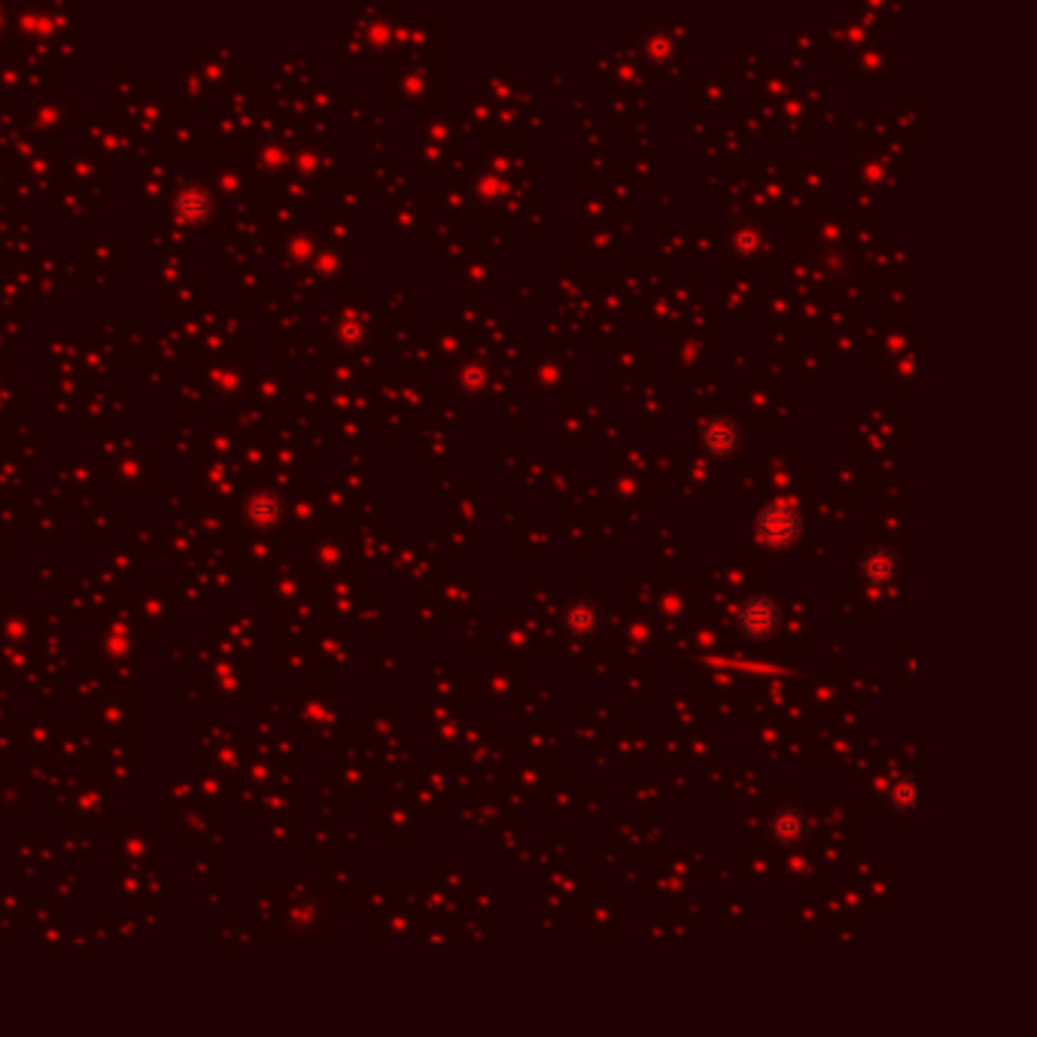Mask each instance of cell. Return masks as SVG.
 Segmentation results:
<instances>
[{"label": "cell", "instance_id": "7a4b0ae2", "mask_svg": "<svg viewBox=\"0 0 1037 1037\" xmlns=\"http://www.w3.org/2000/svg\"><path fill=\"white\" fill-rule=\"evenodd\" d=\"M779 606L770 597H752L739 609V630L752 639H764L770 633H776L779 627Z\"/></svg>", "mask_w": 1037, "mask_h": 1037}, {"label": "cell", "instance_id": "3957f363", "mask_svg": "<svg viewBox=\"0 0 1037 1037\" xmlns=\"http://www.w3.org/2000/svg\"><path fill=\"white\" fill-rule=\"evenodd\" d=\"M700 441H703V448H706L709 457L727 460V457L739 448V429H736L733 420L715 417V420H709V423L703 426V438H700Z\"/></svg>", "mask_w": 1037, "mask_h": 1037}, {"label": "cell", "instance_id": "277c9868", "mask_svg": "<svg viewBox=\"0 0 1037 1037\" xmlns=\"http://www.w3.org/2000/svg\"><path fill=\"white\" fill-rule=\"evenodd\" d=\"M283 517V505L274 493H253L247 499V521L259 530H271L280 524Z\"/></svg>", "mask_w": 1037, "mask_h": 1037}, {"label": "cell", "instance_id": "8992f818", "mask_svg": "<svg viewBox=\"0 0 1037 1037\" xmlns=\"http://www.w3.org/2000/svg\"><path fill=\"white\" fill-rule=\"evenodd\" d=\"M174 207H177V213H180L186 222H201V219L210 213V195L201 192V189H186V192L177 195Z\"/></svg>", "mask_w": 1037, "mask_h": 1037}, {"label": "cell", "instance_id": "6da1fadb", "mask_svg": "<svg viewBox=\"0 0 1037 1037\" xmlns=\"http://www.w3.org/2000/svg\"><path fill=\"white\" fill-rule=\"evenodd\" d=\"M800 527H803V521H800V511H797V505H791V502H770L761 514H758V521H755V533H758V539L764 542V545H770V548H788L797 536H800Z\"/></svg>", "mask_w": 1037, "mask_h": 1037}, {"label": "cell", "instance_id": "5b68a950", "mask_svg": "<svg viewBox=\"0 0 1037 1037\" xmlns=\"http://www.w3.org/2000/svg\"><path fill=\"white\" fill-rule=\"evenodd\" d=\"M898 569H901L898 554H895V551H885V548H879V551H873L870 557H864V566H861L864 578H867L870 584H876V587H885L888 581H895V578H898Z\"/></svg>", "mask_w": 1037, "mask_h": 1037}]
</instances>
